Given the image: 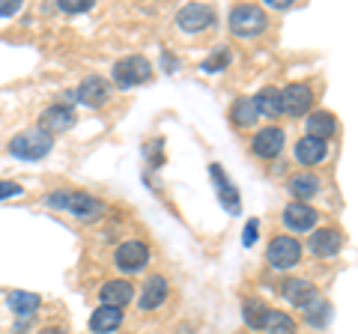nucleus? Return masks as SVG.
Masks as SVG:
<instances>
[{"instance_id": "28", "label": "nucleus", "mask_w": 358, "mask_h": 334, "mask_svg": "<svg viewBox=\"0 0 358 334\" xmlns=\"http://www.w3.org/2000/svg\"><path fill=\"white\" fill-rule=\"evenodd\" d=\"M227 63H230V48H218V51L203 63V72H221Z\"/></svg>"}, {"instance_id": "34", "label": "nucleus", "mask_w": 358, "mask_h": 334, "mask_svg": "<svg viewBox=\"0 0 358 334\" xmlns=\"http://www.w3.org/2000/svg\"><path fill=\"white\" fill-rule=\"evenodd\" d=\"M36 334H66L60 326H48V328H42V331H36Z\"/></svg>"}, {"instance_id": "12", "label": "nucleus", "mask_w": 358, "mask_h": 334, "mask_svg": "<svg viewBox=\"0 0 358 334\" xmlns=\"http://www.w3.org/2000/svg\"><path fill=\"white\" fill-rule=\"evenodd\" d=\"M75 126V110L72 108H66V105H51V108H45L42 110V117H39V129L42 131H48V135H60V131H69Z\"/></svg>"}, {"instance_id": "11", "label": "nucleus", "mask_w": 358, "mask_h": 334, "mask_svg": "<svg viewBox=\"0 0 358 334\" xmlns=\"http://www.w3.org/2000/svg\"><path fill=\"white\" fill-rule=\"evenodd\" d=\"M281 221H284L287 230H293V233H308V230L317 227L320 212H317L313 206H308V203H299V200H293V203L284 209Z\"/></svg>"}, {"instance_id": "17", "label": "nucleus", "mask_w": 358, "mask_h": 334, "mask_svg": "<svg viewBox=\"0 0 358 334\" xmlns=\"http://www.w3.org/2000/svg\"><path fill=\"white\" fill-rule=\"evenodd\" d=\"M334 129H338V119L329 110H313L308 114V122H305V138H317V140H329L334 135Z\"/></svg>"}, {"instance_id": "4", "label": "nucleus", "mask_w": 358, "mask_h": 334, "mask_svg": "<svg viewBox=\"0 0 358 334\" xmlns=\"http://www.w3.org/2000/svg\"><path fill=\"white\" fill-rule=\"evenodd\" d=\"M268 27V18L260 6L254 3H242L230 13V33L239 39H251V36H260V33Z\"/></svg>"}, {"instance_id": "3", "label": "nucleus", "mask_w": 358, "mask_h": 334, "mask_svg": "<svg viewBox=\"0 0 358 334\" xmlns=\"http://www.w3.org/2000/svg\"><path fill=\"white\" fill-rule=\"evenodd\" d=\"M110 78H114V84L122 87V90L138 87V84H147L152 78V63L143 57V54H129V57H122V60L114 63Z\"/></svg>"}, {"instance_id": "7", "label": "nucleus", "mask_w": 358, "mask_h": 334, "mask_svg": "<svg viewBox=\"0 0 358 334\" xmlns=\"http://www.w3.org/2000/svg\"><path fill=\"white\" fill-rule=\"evenodd\" d=\"M212 24H215V9L206 3H188L179 9V15H176V27L185 33H200Z\"/></svg>"}, {"instance_id": "22", "label": "nucleus", "mask_w": 358, "mask_h": 334, "mask_svg": "<svg viewBox=\"0 0 358 334\" xmlns=\"http://www.w3.org/2000/svg\"><path fill=\"white\" fill-rule=\"evenodd\" d=\"M254 105L263 117L275 119L278 114H281V90H278V87H263V90L254 96Z\"/></svg>"}, {"instance_id": "19", "label": "nucleus", "mask_w": 358, "mask_h": 334, "mask_svg": "<svg viewBox=\"0 0 358 334\" xmlns=\"http://www.w3.org/2000/svg\"><path fill=\"white\" fill-rule=\"evenodd\" d=\"M257 117H260V110L254 105V96H239L230 108V119L236 129H251L257 122Z\"/></svg>"}, {"instance_id": "6", "label": "nucleus", "mask_w": 358, "mask_h": 334, "mask_svg": "<svg viewBox=\"0 0 358 334\" xmlns=\"http://www.w3.org/2000/svg\"><path fill=\"white\" fill-rule=\"evenodd\" d=\"M114 263H117V269L122 275H138L147 269V263H150V248L143 242L138 239H129V242H122L117 254H114Z\"/></svg>"}, {"instance_id": "29", "label": "nucleus", "mask_w": 358, "mask_h": 334, "mask_svg": "<svg viewBox=\"0 0 358 334\" xmlns=\"http://www.w3.org/2000/svg\"><path fill=\"white\" fill-rule=\"evenodd\" d=\"M93 3H87V0H60L57 9L60 13H87V9Z\"/></svg>"}, {"instance_id": "27", "label": "nucleus", "mask_w": 358, "mask_h": 334, "mask_svg": "<svg viewBox=\"0 0 358 334\" xmlns=\"http://www.w3.org/2000/svg\"><path fill=\"white\" fill-rule=\"evenodd\" d=\"M329 310H331V307H329L326 302H320V298H317L313 305H308V307H305V319L310 322V326H317V328H320V326H326V322H329Z\"/></svg>"}, {"instance_id": "24", "label": "nucleus", "mask_w": 358, "mask_h": 334, "mask_svg": "<svg viewBox=\"0 0 358 334\" xmlns=\"http://www.w3.org/2000/svg\"><path fill=\"white\" fill-rule=\"evenodd\" d=\"M209 170H212V180H215L218 191H221V203L227 206L233 215H236V212H239V197H236V188H233L227 180H224V173H221V167H218V164H212Z\"/></svg>"}, {"instance_id": "30", "label": "nucleus", "mask_w": 358, "mask_h": 334, "mask_svg": "<svg viewBox=\"0 0 358 334\" xmlns=\"http://www.w3.org/2000/svg\"><path fill=\"white\" fill-rule=\"evenodd\" d=\"M24 194V188L18 182H9V180H0V200H9V197H18Z\"/></svg>"}, {"instance_id": "26", "label": "nucleus", "mask_w": 358, "mask_h": 334, "mask_svg": "<svg viewBox=\"0 0 358 334\" xmlns=\"http://www.w3.org/2000/svg\"><path fill=\"white\" fill-rule=\"evenodd\" d=\"M266 331L268 334H296V319L284 314V310H268Z\"/></svg>"}, {"instance_id": "16", "label": "nucleus", "mask_w": 358, "mask_h": 334, "mask_svg": "<svg viewBox=\"0 0 358 334\" xmlns=\"http://www.w3.org/2000/svg\"><path fill=\"white\" fill-rule=\"evenodd\" d=\"M164 298H167V281H164V277H162V275L147 277V284H143V289H141V298H138L141 310H155V307H162Z\"/></svg>"}, {"instance_id": "1", "label": "nucleus", "mask_w": 358, "mask_h": 334, "mask_svg": "<svg viewBox=\"0 0 358 334\" xmlns=\"http://www.w3.org/2000/svg\"><path fill=\"white\" fill-rule=\"evenodd\" d=\"M45 203L54 209H63V212H72L78 221H99L108 209L99 197L84 194V191H51L45 197Z\"/></svg>"}, {"instance_id": "9", "label": "nucleus", "mask_w": 358, "mask_h": 334, "mask_svg": "<svg viewBox=\"0 0 358 334\" xmlns=\"http://www.w3.org/2000/svg\"><path fill=\"white\" fill-rule=\"evenodd\" d=\"M75 96H78L75 102H81L87 108H102L110 99V84L105 81L102 75H90V78H84V81L78 84Z\"/></svg>"}, {"instance_id": "8", "label": "nucleus", "mask_w": 358, "mask_h": 334, "mask_svg": "<svg viewBox=\"0 0 358 334\" xmlns=\"http://www.w3.org/2000/svg\"><path fill=\"white\" fill-rule=\"evenodd\" d=\"M310 105H313V90L308 84H289L281 90V114L301 117L310 110Z\"/></svg>"}, {"instance_id": "21", "label": "nucleus", "mask_w": 358, "mask_h": 334, "mask_svg": "<svg viewBox=\"0 0 358 334\" xmlns=\"http://www.w3.org/2000/svg\"><path fill=\"white\" fill-rule=\"evenodd\" d=\"M9 310L18 317V319H30L33 314H36L39 307V296L36 293H27V289H15V293H9Z\"/></svg>"}, {"instance_id": "14", "label": "nucleus", "mask_w": 358, "mask_h": 334, "mask_svg": "<svg viewBox=\"0 0 358 334\" xmlns=\"http://www.w3.org/2000/svg\"><path fill=\"white\" fill-rule=\"evenodd\" d=\"M341 248H343V233L341 230H334V227L313 230L310 251L317 254V257H334V254H341Z\"/></svg>"}, {"instance_id": "18", "label": "nucleus", "mask_w": 358, "mask_h": 334, "mask_svg": "<svg viewBox=\"0 0 358 334\" xmlns=\"http://www.w3.org/2000/svg\"><path fill=\"white\" fill-rule=\"evenodd\" d=\"M134 296V286L129 281H108L99 289V298H102L105 307H126Z\"/></svg>"}, {"instance_id": "32", "label": "nucleus", "mask_w": 358, "mask_h": 334, "mask_svg": "<svg viewBox=\"0 0 358 334\" xmlns=\"http://www.w3.org/2000/svg\"><path fill=\"white\" fill-rule=\"evenodd\" d=\"M21 9L18 0H0V18H13Z\"/></svg>"}, {"instance_id": "23", "label": "nucleus", "mask_w": 358, "mask_h": 334, "mask_svg": "<svg viewBox=\"0 0 358 334\" xmlns=\"http://www.w3.org/2000/svg\"><path fill=\"white\" fill-rule=\"evenodd\" d=\"M289 194H296L299 203H305V200L320 194V180L313 173H299L289 180Z\"/></svg>"}, {"instance_id": "31", "label": "nucleus", "mask_w": 358, "mask_h": 334, "mask_svg": "<svg viewBox=\"0 0 358 334\" xmlns=\"http://www.w3.org/2000/svg\"><path fill=\"white\" fill-rule=\"evenodd\" d=\"M257 233H260V224H257V218H251L248 224H245V233H242V242L248 245V248H251V245L257 242Z\"/></svg>"}, {"instance_id": "2", "label": "nucleus", "mask_w": 358, "mask_h": 334, "mask_svg": "<svg viewBox=\"0 0 358 334\" xmlns=\"http://www.w3.org/2000/svg\"><path fill=\"white\" fill-rule=\"evenodd\" d=\"M51 147H54V138L48 135V131H42L39 126L21 131V135H15L13 140H9V152L21 161H39L51 152Z\"/></svg>"}, {"instance_id": "20", "label": "nucleus", "mask_w": 358, "mask_h": 334, "mask_svg": "<svg viewBox=\"0 0 358 334\" xmlns=\"http://www.w3.org/2000/svg\"><path fill=\"white\" fill-rule=\"evenodd\" d=\"M122 326V310L120 307H99L93 310V317H90V328H93L96 334H110L117 331Z\"/></svg>"}, {"instance_id": "33", "label": "nucleus", "mask_w": 358, "mask_h": 334, "mask_svg": "<svg viewBox=\"0 0 358 334\" xmlns=\"http://www.w3.org/2000/svg\"><path fill=\"white\" fill-rule=\"evenodd\" d=\"M268 6L272 9H289V3H293V0H266Z\"/></svg>"}, {"instance_id": "10", "label": "nucleus", "mask_w": 358, "mask_h": 334, "mask_svg": "<svg viewBox=\"0 0 358 334\" xmlns=\"http://www.w3.org/2000/svg\"><path fill=\"white\" fill-rule=\"evenodd\" d=\"M281 150H284V129H278V126H266V129H260L254 135V140H251V152L257 155V159H278L281 155Z\"/></svg>"}, {"instance_id": "5", "label": "nucleus", "mask_w": 358, "mask_h": 334, "mask_svg": "<svg viewBox=\"0 0 358 334\" xmlns=\"http://www.w3.org/2000/svg\"><path fill=\"white\" fill-rule=\"evenodd\" d=\"M266 257H268L272 269L287 272V269H293V266H299V260H301V242L293 236H275L268 242Z\"/></svg>"}, {"instance_id": "15", "label": "nucleus", "mask_w": 358, "mask_h": 334, "mask_svg": "<svg viewBox=\"0 0 358 334\" xmlns=\"http://www.w3.org/2000/svg\"><path fill=\"white\" fill-rule=\"evenodd\" d=\"M293 155L299 164L305 167H313V164H322L329 159V143L326 140H317V138H301L296 147H293Z\"/></svg>"}, {"instance_id": "25", "label": "nucleus", "mask_w": 358, "mask_h": 334, "mask_svg": "<svg viewBox=\"0 0 358 334\" xmlns=\"http://www.w3.org/2000/svg\"><path fill=\"white\" fill-rule=\"evenodd\" d=\"M245 326H251L254 331H260L266 328V319H268V310L272 307H266L260 298H251V302H245Z\"/></svg>"}, {"instance_id": "13", "label": "nucleus", "mask_w": 358, "mask_h": 334, "mask_svg": "<svg viewBox=\"0 0 358 334\" xmlns=\"http://www.w3.org/2000/svg\"><path fill=\"white\" fill-rule=\"evenodd\" d=\"M284 298L293 307L305 310L308 305L317 302L320 293H317V286H313L310 281H305V277H289V281H284Z\"/></svg>"}]
</instances>
